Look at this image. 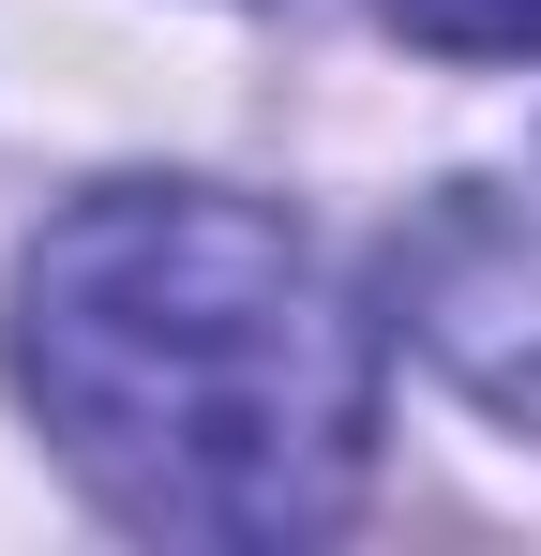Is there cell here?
I'll use <instances>...</instances> for the list:
<instances>
[{
    "instance_id": "cell-3",
    "label": "cell",
    "mask_w": 541,
    "mask_h": 556,
    "mask_svg": "<svg viewBox=\"0 0 541 556\" xmlns=\"http://www.w3.org/2000/svg\"><path fill=\"white\" fill-rule=\"evenodd\" d=\"M376 15L437 61H541V0H376Z\"/></svg>"
},
{
    "instance_id": "cell-2",
    "label": "cell",
    "mask_w": 541,
    "mask_h": 556,
    "mask_svg": "<svg viewBox=\"0 0 541 556\" xmlns=\"http://www.w3.org/2000/svg\"><path fill=\"white\" fill-rule=\"evenodd\" d=\"M391 301H406V331H422L496 421H541V166L527 181H466L437 226L406 241Z\"/></svg>"
},
{
    "instance_id": "cell-1",
    "label": "cell",
    "mask_w": 541,
    "mask_h": 556,
    "mask_svg": "<svg viewBox=\"0 0 541 556\" xmlns=\"http://www.w3.org/2000/svg\"><path fill=\"white\" fill-rule=\"evenodd\" d=\"M15 391L151 542H316L376 466V331L331 256L211 181H105L15 271Z\"/></svg>"
}]
</instances>
